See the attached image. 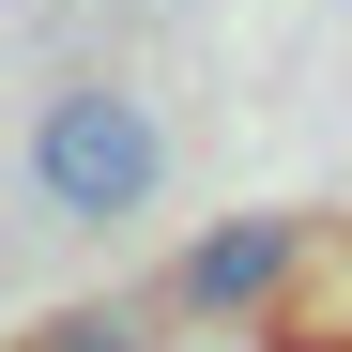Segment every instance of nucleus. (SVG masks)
Returning <instances> with one entry per match:
<instances>
[{
    "instance_id": "f257e3e1",
    "label": "nucleus",
    "mask_w": 352,
    "mask_h": 352,
    "mask_svg": "<svg viewBox=\"0 0 352 352\" xmlns=\"http://www.w3.org/2000/svg\"><path fill=\"white\" fill-rule=\"evenodd\" d=\"M153 184H168V123H153L138 92L62 77V92L31 107V199H46V214L123 230V214H153Z\"/></svg>"
},
{
    "instance_id": "f03ea898",
    "label": "nucleus",
    "mask_w": 352,
    "mask_h": 352,
    "mask_svg": "<svg viewBox=\"0 0 352 352\" xmlns=\"http://www.w3.org/2000/svg\"><path fill=\"white\" fill-rule=\"evenodd\" d=\"M291 261H307V214H230L184 245V276H168V307L184 322H230V337H261V307L291 291Z\"/></svg>"
},
{
    "instance_id": "7ed1b4c3",
    "label": "nucleus",
    "mask_w": 352,
    "mask_h": 352,
    "mask_svg": "<svg viewBox=\"0 0 352 352\" xmlns=\"http://www.w3.org/2000/svg\"><path fill=\"white\" fill-rule=\"evenodd\" d=\"M261 337L276 352H352V245L337 230H307V261H291V291L261 307Z\"/></svg>"
},
{
    "instance_id": "20e7f679",
    "label": "nucleus",
    "mask_w": 352,
    "mask_h": 352,
    "mask_svg": "<svg viewBox=\"0 0 352 352\" xmlns=\"http://www.w3.org/2000/svg\"><path fill=\"white\" fill-rule=\"evenodd\" d=\"M31 352H153V337H138V307H62Z\"/></svg>"
}]
</instances>
